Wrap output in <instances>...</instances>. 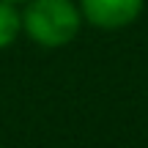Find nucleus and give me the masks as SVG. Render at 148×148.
I'll return each mask as SVG.
<instances>
[{
    "instance_id": "nucleus-2",
    "label": "nucleus",
    "mask_w": 148,
    "mask_h": 148,
    "mask_svg": "<svg viewBox=\"0 0 148 148\" xmlns=\"http://www.w3.org/2000/svg\"><path fill=\"white\" fill-rule=\"evenodd\" d=\"M82 19L99 30H123L134 25L145 8V0H77Z\"/></svg>"
},
{
    "instance_id": "nucleus-4",
    "label": "nucleus",
    "mask_w": 148,
    "mask_h": 148,
    "mask_svg": "<svg viewBox=\"0 0 148 148\" xmlns=\"http://www.w3.org/2000/svg\"><path fill=\"white\" fill-rule=\"evenodd\" d=\"M11 3H19V5H22V3H27V0H11Z\"/></svg>"
},
{
    "instance_id": "nucleus-1",
    "label": "nucleus",
    "mask_w": 148,
    "mask_h": 148,
    "mask_svg": "<svg viewBox=\"0 0 148 148\" xmlns=\"http://www.w3.org/2000/svg\"><path fill=\"white\" fill-rule=\"evenodd\" d=\"M85 19L77 0H27L22 3V33L44 49H60L79 36Z\"/></svg>"
},
{
    "instance_id": "nucleus-3",
    "label": "nucleus",
    "mask_w": 148,
    "mask_h": 148,
    "mask_svg": "<svg viewBox=\"0 0 148 148\" xmlns=\"http://www.w3.org/2000/svg\"><path fill=\"white\" fill-rule=\"evenodd\" d=\"M22 36V5L0 0V49H8Z\"/></svg>"
}]
</instances>
